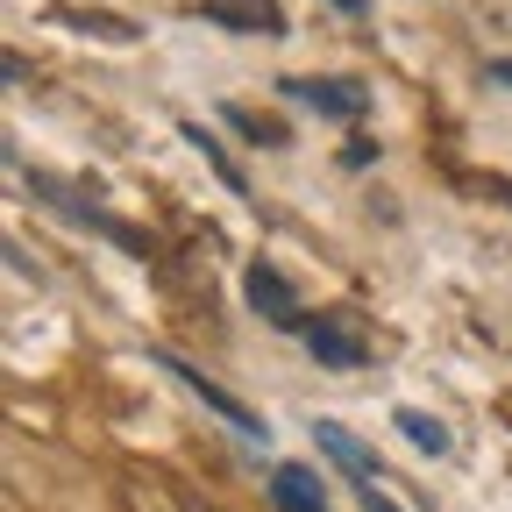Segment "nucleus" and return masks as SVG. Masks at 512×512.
I'll list each match as a JSON object with an SVG mask.
<instances>
[{
  "mask_svg": "<svg viewBox=\"0 0 512 512\" xmlns=\"http://www.w3.org/2000/svg\"><path fill=\"white\" fill-rule=\"evenodd\" d=\"M306 349L328 363V370H363V356H370V335H363V320L349 313V306H335V313H320V320H306Z\"/></svg>",
  "mask_w": 512,
  "mask_h": 512,
  "instance_id": "1",
  "label": "nucleus"
},
{
  "mask_svg": "<svg viewBox=\"0 0 512 512\" xmlns=\"http://www.w3.org/2000/svg\"><path fill=\"white\" fill-rule=\"evenodd\" d=\"M157 370H171V377L185 384V392H200V399H207V406H214V413H221L228 427H242V434H264V420H256V413H249L242 399H228V392H221V384H214L207 370H192L185 356H164V349H157Z\"/></svg>",
  "mask_w": 512,
  "mask_h": 512,
  "instance_id": "2",
  "label": "nucleus"
},
{
  "mask_svg": "<svg viewBox=\"0 0 512 512\" xmlns=\"http://www.w3.org/2000/svg\"><path fill=\"white\" fill-rule=\"evenodd\" d=\"M200 15L214 29H235V36H285L278 0H200Z\"/></svg>",
  "mask_w": 512,
  "mask_h": 512,
  "instance_id": "3",
  "label": "nucleus"
},
{
  "mask_svg": "<svg viewBox=\"0 0 512 512\" xmlns=\"http://www.w3.org/2000/svg\"><path fill=\"white\" fill-rule=\"evenodd\" d=\"M249 306L271 320V328H299L306 320V306H299V292L285 285V271H271V264H249Z\"/></svg>",
  "mask_w": 512,
  "mask_h": 512,
  "instance_id": "4",
  "label": "nucleus"
},
{
  "mask_svg": "<svg viewBox=\"0 0 512 512\" xmlns=\"http://www.w3.org/2000/svg\"><path fill=\"white\" fill-rule=\"evenodd\" d=\"M285 93L306 100V107H320V114H335V121L363 114V86H349V79H285Z\"/></svg>",
  "mask_w": 512,
  "mask_h": 512,
  "instance_id": "5",
  "label": "nucleus"
},
{
  "mask_svg": "<svg viewBox=\"0 0 512 512\" xmlns=\"http://www.w3.org/2000/svg\"><path fill=\"white\" fill-rule=\"evenodd\" d=\"M313 441H320V448H328V456H335V463H342L349 477H363V484H384V470H377V456H370V448H363V441H356L349 427H335V420H320V427H313Z\"/></svg>",
  "mask_w": 512,
  "mask_h": 512,
  "instance_id": "6",
  "label": "nucleus"
},
{
  "mask_svg": "<svg viewBox=\"0 0 512 512\" xmlns=\"http://www.w3.org/2000/svg\"><path fill=\"white\" fill-rule=\"evenodd\" d=\"M271 498H278V512H328V491H320V477L299 470V463H278Z\"/></svg>",
  "mask_w": 512,
  "mask_h": 512,
  "instance_id": "7",
  "label": "nucleus"
},
{
  "mask_svg": "<svg viewBox=\"0 0 512 512\" xmlns=\"http://www.w3.org/2000/svg\"><path fill=\"white\" fill-rule=\"evenodd\" d=\"M399 427H406V441H413V448H427V456H448V427H441L434 413H413V406H406V413H399Z\"/></svg>",
  "mask_w": 512,
  "mask_h": 512,
  "instance_id": "8",
  "label": "nucleus"
},
{
  "mask_svg": "<svg viewBox=\"0 0 512 512\" xmlns=\"http://www.w3.org/2000/svg\"><path fill=\"white\" fill-rule=\"evenodd\" d=\"M185 143H192V150H200V157H207V164H214V171H221V178H228L235 192H242V171L228 164V150H221V143L207 136V128H200V121H185Z\"/></svg>",
  "mask_w": 512,
  "mask_h": 512,
  "instance_id": "9",
  "label": "nucleus"
},
{
  "mask_svg": "<svg viewBox=\"0 0 512 512\" xmlns=\"http://www.w3.org/2000/svg\"><path fill=\"white\" fill-rule=\"evenodd\" d=\"M228 121L242 128V136H256V143H285V128H278V121H264V114H249V107H228Z\"/></svg>",
  "mask_w": 512,
  "mask_h": 512,
  "instance_id": "10",
  "label": "nucleus"
},
{
  "mask_svg": "<svg viewBox=\"0 0 512 512\" xmlns=\"http://www.w3.org/2000/svg\"><path fill=\"white\" fill-rule=\"evenodd\" d=\"M363 512H399V505H392V498H384L377 484H363Z\"/></svg>",
  "mask_w": 512,
  "mask_h": 512,
  "instance_id": "11",
  "label": "nucleus"
},
{
  "mask_svg": "<svg viewBox=\"0 0 512 512\" xmlns=\"http://www.w3.org/2000/svg\"><path fill=\"white\" fill-rule=\"evenodd\" d=\"M491 192H498V200H512V185H505V178H491Z\"/></svg>",
  "mask_w": 512,
  "mask_h": 512,
  "instance_id": "12",
  "label": "nucleus"
},
{
  "mask_svg": "<svg viewBox=\"0 0 512 512\" xmlns=\"http://www.w3.org/2000/svg\"><path fill=\"white\" fill-rule=\"evenodd\" d=\"M335 8H349V15H363V0H335Z\"/></svg>",
  "mask_w": 512,
  "mask_h": 512,
  "instance_id": "13",
  "label": "nucleus"
}]
</instances>
